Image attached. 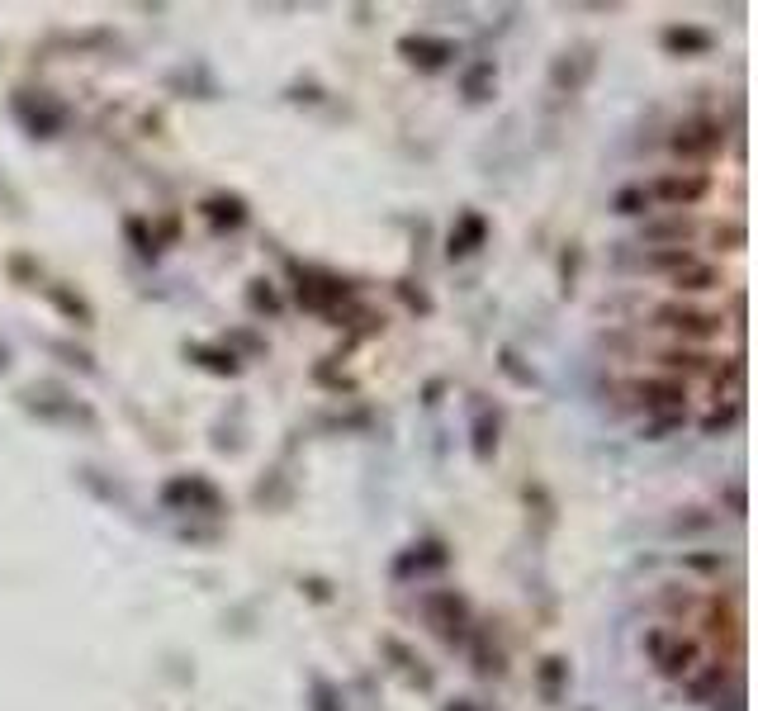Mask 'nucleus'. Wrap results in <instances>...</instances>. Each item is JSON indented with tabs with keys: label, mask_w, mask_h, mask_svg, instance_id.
<instances>
[{
	"label": "nucleus",
	"mask_w": 758,
	"mask_h": 711,
	"mask_svg": "<svg viewBox=\"0 0 758 711\" xmlns=\"http://www.w3.org/2000/svg\"><path fill=\"white\" fill-rule=\"evenodd\" d=\"M711 237L721 242L725 252H740V247H744V223H716V228H711Z\"/></svg>",
	"instance_id": "33"
},
{
	"label": "nucleus",
	"mask_w": 758,
	"mask_h": 711,
	"mask_svg": "<svg viewBox=\"0 0 758 711\" xmlns=\"http://www.w3.org/2000/svg\"><path fill=\"white\" fill-rule=\"evenodd\" d=\"M24 408L38 413L43 422H57V427H86V432L95 427L91 408H86V403H76L72 394H67V389H57V384H34V389H24Z\"/></svg>",
	"instance_id": "3"
},
{
	"label": "nucleus",
	"mask_w": 758,
	"mask_h": 711,
	"mask_svg": "<svg viewBox=\"0 0 758 711\" xmlns=\"http://www.w3.org/2000/svg\"><path fill=\"white\" fill-rule=\"evenodd\" d=\"M10 110H15V119L24 124V133L29 138H57L62 128H67V105L62 100H53L48 91H19L15 100H10Z\"/></svg>",
	"instance_id": "6"
},
{
	"label": "nucleus",
	"mask_w": 758,
	"mask_h": 711,
	"mask_svg": "<svg viewBox=\"0 0 758 711\" xmlns=\"http://www.w3.org/2000/svg\"><path fill=\"white\" fill-rule=\"evenodd\" d=\"M185 356L199 365V370H209V375H242V356H237L233 347H209V342H190L185 347Z\"/></svg>",
	"instance_id": "20"
},
{
	"label": "nucleus",
	"mask_w": 758,
	"mask_h": 711,
	"mask_svg": "<svg viewBox=\"0 0 758 711\" xmlns=\"http://www.w3.org/2000/svg\"><path fill=\"white\" fill-rule=\"evenodd\" d=\"M422 617H427V626H432L446 645H460V640L470 636V602H465V593H455V588H432V593L422 598Z\"/></svg>",
	"instance_id": "2"
},
{
	"label": "nucleus",
	"mask_w": 758,
	"mask_h": 711,
	"mask_svg": "<svg viewBox=\"0 0 758 711\" xmlns=\"http://www.w3.org/2000/svg\"><path fill=\"white\" fill-rule=\"evenodd\" d=\"M0 370H10V351L0 347Z\"/></svg>",
	"instance_id": "40"
},
{
	"label": "nucleus",
	"mask_w": 758,
	"mask_h": 711,
	"mask_svg": "<svg viewBox=\"0 0 758 711\" xmlns=\"http://www.w3.org/2000/svg\"><path fill=\"white\" fill-rule=\"evenodd\" d=\"M493 86H498V67H493V62H474L470 72L460 76V95H465L470 105L488 100V95H493Z\"/></svg>",
	"instance_id": "22"
},
{
	"label": "nucleus",
	"mask_w": 758,
	"mask_h": 711,
	"mask_svg": "<svg viewBox=\"0 0 758 711\" xmlns=\"http://www.w3.org/2000/svg\"><path fill=\"white\" fill-rule=\"evenodd\" d=\"M536 683H541V697H545V702H560L564 688H569V659H560V655L541 659V669H536Z\"/></svg>",
	"instance_id": "23"
},
{
	"label": "nucleus",
	"mask_w": 758,
	"mask_h": 711,
	"mask_svg": "<svg viewBox=\"0 0 758 711\" xmlns=\"http://www.w3.org/2000/svg\"><path fill=\"white\" fill-rule=\"evenodd\" d=\"M597 72V57L593 48H574V53H564L560 62H555V72H550V81H555V91L564 95H578L583 86H588V76Z\"/></svg>",
	"instance_id": "11"
},
{
	"label": "nucleus",
	"mask_w": 758,
	"mask_h": 711,
	"mask_svg": "<svg viewBox=\"0 0 758 711\" xmlns=\"http://www.w3.org/2000/svg\"><path fill=\"white\" fill-rule=\"evenodd\" d=\"M398 294L408 299V309H417V313H432V299H427V294H422V290H413V285H398Z\"/></svg>",
	"instance_id": "36"
},
{
	"label": "nucleus",
	"mask_w": 758,
	"mask_h": 711,
	"mask_svg": "<svg viewBox=\"0 0 758 711\" xmlns=\"http://www.w3.org/2000/svg\"><path fill=\"white\" fill-rule=\"evenodd\" d=\"M124 237L133 242V252H138V256H157V252H162L157 233H152L143 219H124Z\"/></svg>",
	"instance_id": "29"
},
{
	"label": "nucleus",
	"mask_w": 758,
	"mask_h": 711,
	"mask_svg": "<svg viewBox=\"0 0 758 711\" xmlns=\"http://www.w3.org/2000/svg\"><path fill=\"white\" fill-rule=\"evenodd\" d=\"M162 508L209 512V517H218V512H223V493H218L214 479H204V474H176V479H166L162 484Z\"/></svg>",
	"instance_id": "7"
},
{
	"label": "nucleus",
	"mask_w": 758,
	"mask_h": 711,
	"mask_svg": "<svg viewBox=\"0 0 758 711\" xmlns=\"http://www.w3.org/2000/svg\"><path fill=\"white\" fill-rule=\"evenodd\" d=\"M313 711H346L342 693H337L327 678H313Z\"/></svg>",
	"instance_id": "32"
},
{
	"label": "nucleus",
	"mask_w": 758,
	"mask_h": 711,
	"mask_svg": "<svg viewBox=\"0 0 758 711\" xmlns=\"http://www.w3.org/2000/svg\"><path fill=\"white\" fill-rule=\"evenodd\" d=\"M650 190L645 185H626V190H616V200H612V209L616 214H645L650 209Z\"/></svg>",
	"instance_id": "31"
},
{
	"label": "nucleus",
	"mask_w": 758,
	"mask_h": 711,
	"mask_svg": "<svg viewBox=\"0 0 758 711\" xmlns=\"http://www.w3.org/2000/svg\"><path fill=\"white\" fill-rule=\"evenodd\" d=\"M503 370L517 384H536V375H531V370H522V361H517V351H512V347H503Z\"/></svg>",
	"instance_id": "35"
},
{
	"label": "nucleus",
	"mask_w": 758,
	"mask_h": 711,
	"mask_svg": "<svg viewBox=\"0 0 758 711\" xmlns=\"http://www.w3.org/2000/svg\"><path fill=\"white\" fill-rule=\"evenodd\" d=\"M668 285H673V290H678V294H706V290H721V285H725V275L716 271L711 261H702V256H697V261H687L683 271H673V275H668Z\"/></svg>",
	"instance_id": "16"
},
{
	"label": "nucleus",
	"mask_w": 758,
	"mask_h": 711,
	"mask_svg": "<svg viewBox=\"0 0 758 711\" xmlns=\"http://www.w3.org/2000/svg\"><path fill=\"white\" fill-rule=\"evenodd\" d=\"M199 214L214 223L218 233L223 228H242V223L252 219V209H247V200L242 195H228V190H218V195H209V200L199 204Z\"/></svg>",
	"instance_id": "15"
},
{
	"label": "nucleus",
	"mask_w": 758,
	"mask_h": 711,
	"mask_svg": "<svg viewBox=\"0 0 758 711\" xmlns=\"http://www.w3.org/2000/svg\"><path fill=\"white\" fill-rule=\"evenodd\" d=\"M635 399L645 403V413H659V418H683L687 389L678 380H640V384H635Z\"/></svg>",
	"instance_id": "10"
},
{
	"label": "nucleus",
	"mask_w": 758,
	"mask_h": 711,
	"mask_svg": "<svg viewBox=\"0 0 758 711\" xmlns=\"http://www.w3.org/2000/svg\"><path fill=\"white\" fill-rule=\"evenodd\" d=\"M725 678H730V664H725V659H711L706 669H692V674H687V697H692V702H721Z\"/></svg>",
	"instance_id": "19"
},
{
	"label": "nucleus",
	"mask_w": 758,
	"mask_h": 711,
	"mask_svg": "<svg viewBox=\"0 0 758 711\" xmlns=\"http://www.w3.org/2000/svg\"><path fill=\"white\" fill-rule=\"evenodd\" d=\"M446 565H451V550L441 546V541H417V546H408L394 560V574L408 579V574H436V569H446Z\"/></svg>",
	"instance_id": "12"
},
{
	"label": "nucleus",
	"mask_w": 758,
	"mask_h": 711,
	"mask_svg": "<svg viewBox=\"0 0 758 711\" xmlns=\"http://www.w3.org/2000/svg\"><path fill=\"white\" fill-rule=\"evenodd\" d=\"M650 190V200L668 204L673 214H683V209H692V204H702L706 195H711V176L706 171H692V176H659L654 185H645Z\"/></svg>",
	"instance_id": "8"
},
{
	"label": "nucleus",
	"mask_w": 758,
	"mask_h": 711,
	"mask_svg": "<svg viewBox=\"0 0 758 711\" xmlns=\"http://www.w3.org/2000/svg\"><path fill=\"white\" fill-rule=\"evenodd\" d=\"M308 593H313V598H318V602H327V598H332V593H327V584H323V579H308Z\"/></svg>",
	"instance_id": "38"
},
{
	"label": "nucleus",
	"mask_w": 758,
	"mask_h": 711,
	"mask_svg": "<svg viewBox=\"0 0 758 711\" xmlns=\"http://www.w3.org/2000/svg\"><path fill=\"white\" fill-rule=\"evenodd\" d=\"M687 261H697V252H692V247H654V252H645V271L673 275V271H683Z\"/></svg>",
	"instance_id": "25"
},
{
	"label": "nucleus",
	"mask_w": 758,
	"mask_h": 711,
	"mask_svg": "<svg viewBox=\"0 0 758 711\" xmlns=\"http://www.w3.org/2000/svg\"><path fill=\"white\" fill-rule=\"evenodd\" d=\"M247 304H252L256 313H271V318H275V313H280V309H285V304H280V294H275V285H271V280H252V285H247Z\"/></svg>",
	"instance_id": "30"
},
{
	"label": "nucleus",
	"mask_w": 758,
	"mask_h": 711,
	"mask_svg": "<svg viewBox=\"0 0 758 711\" xmlns=\"http://www.w3.org/2000/svg\"><path fill=\"white\" fill-rule=\"evenodd\" d=\"M659 43H664L673 57H706L716 48V34H711V29H697V24H668L664 34H659Z\"/></svg>",
	"instance_id": "13"
},
{
	"label": "nucleus",
	"mask_w": 758,
	"mask_h": 711,
	"mask_svg": "<svg viewBox=\"0 0 758 711\" xmlns=\"http://www.w3.org/2000/svg\"><path fill=\"white\" fill-rule=\"evenodd\" d=\"M384 655L394 659V664H398V674H408V678H413V683H417V688H432V669H427V664H422V659H417L413 650L403 645V640L384 636Z\"/></svg>",
	"instance_id": "21"
},
{
	"label": "nucleus",
	"mask_w": 758,
	"mask_h": 711,
	"mask_svg": "<svg viewBox=\"0 0 758 711\" xmlns=\"http://www.w3.org/2000/svg\"><path fill=\"white\" fill-rule=\"evenodd\" d=\"M484 237H488V219L484 214H474V209H465L460 219H455L451 237H446V256L451 261H460V256H470L484 247Z\"/></svg>",
	"instance_id": "14"
},
{
	"label": "nucleus",
	"mask_w": 758,
	"mask_h": 711,
	"mask_svg": "<svg viewBox=\"0 0 758 711\" xmlns=\"http://www.w3.org/2000/svg\"><path fill=\"white\" fill-rule=\"evenodd\" d=\"M725 143H730V133H725L721 119H687V124L673 128V138H668V147L683 157V162H711L716 152H725Z\"/></svg>",
	"instance_id": "5"
},
{
	"label": "nucleus",
	"mask_w": 758,
	"mask_h": 711,
	"mask_svg": "<svg viewBox=\"0 0 758 711\" xmlns=\"http://www.w3.org/2000/svg\"><path fill=\"white\" fill-rule=\"evenodd\" d=\"M398 57H408L422 72H441L460 57V43L455 38H432V34H403L398 38Z\"/></svg>",
	"instance_id": "9"
},
{
	"label": "nucleus",
	"mask_w": 758,
	"mask_h": 711,
	"mask_svg": "<svg viewBox=\"0 0 758 711\" xmlns=\"http://www.w3.org/2000/svg\"><path fill=\"white\" fill-rule=\"evenodd\" d=\"M640 237L650 242V247H687L692 237H697V223L683 219V214H673V219H654L640 228Z\"/></svg>",
	"instance_id": "18"
},
{
	"label": "nucleus",
	"mask_w": 758,
	"mask_h": 711,
	"mask_svg": "<svg viewBox=\"0 0 758 711\" xmlns=\"http://www.w3.org/2000/svg\"><path fill=\"white\" fill-rule=\"evenodd\" d=\"M654 328L673 332L683 342H711V337H721L725 318L716 309H697V304H659L654 309Z\"/></svg>",
	"instance_id": "4"
},
{
	"label": "nucleus",
	"mask_w": 758,
	"mask_h": 711,
	"mask_svg": "<svg viewBox=\"0 0 758 711\" xmlns=\"http://www.w3.org/2000/svg\"><path fill=\"white\" fill-rule=\"evenodd\" d=\"M493 451H498V418H493V413H479V418H474V460L488 465Z\"/></svg>",
	"instance_id": "26"
},
{
	"label": "nucleus",
	"mask_w": 758,
	"mask_h": 711,
	"mask_svg": "<svg viewBox=\"0 0 758 711\" xmlns=\"http://www.w3.org/2000/svg\"><path fill=\"white\" fill-rule=\"evenodd\" d=\"M735 422H740V399H725L702 418V432L706 437H721V432H730Z\"/></svg>",
	"instance_id": "28"
},
{
	"label": "nucleus",
	"mask_w": 758,
	"mask_h": 711,
	"mask_svg": "<svg viewBox=\"0 0 758 711\" xmlns=\"http://www.w3.org/2000/svg\"><path fill=\"white\" fill-rule=\"evenodd\" d=\"M645 650H650L654 669L664 678H687L697 664H702V645L692 636H683V631H668V626H654V631H645Z\"/></svg>",
	"instance_id": "1"
},
{
	"label": "nucleus",
	"mask_w": 758,
	"mask_h": 711,
	"mask_svg": "<svg viewBox=\"0 0 758 711\" xmlns=\"http://www.w3.org/2000/svg\"><path fill=\"white\" fill-rule=\"evenodd\" d=\"M654 361L664 365V370H711V365H716V356L692 351V347H668V351H659Z\"/></svg>",
	"instance_id": "24"
},
{
	"label": "nucleus",
	"mask_w": 758,
	"mask_h": 711,
	"mask_svg": "<svg viewBox=\"0 0 758 711\" xmlns=\"http://www.w3.org/2000/svg\"><path fill=\"white\" fill-rule=\"evenodd\" d=\"M474 674H479V678H498V674H503V655L488 645V631H474Z\"/></svg>",
	"instance_id": "27"
},
{
	"label": "nucleus",
	"mask_w": 758,
	"mask_h": 711,
	"mask_svg": "<svg viewBox=\"0 0 758 711\" xmlns=\"http://www.w3.org/2000/svg\"><path fill=\"white\" fill-rule=\"evenodd\" d=\"M446 711H484V707H474L470 697H455V702H451V707H446Z\"/></svg>",
	"instance_id": "39"
},
{
	"label": "nucleus",
	"mask_w": 758,
	"mask_h": 711,
	"mask_svg": "<svg viewBox=\"0 0 758 711\" xmlns=\"http://www.w3.org/2000/svg\"><path fill=\"white\" fill-rule=\"evenodd\" d=\"M53 351H57V356H67V365H76V370H95V361H91V351H81V347H72V342H53Z\"/></svg>",
	"instance_id": "34"
},
{
	"label": "nucleus",
	"mask_w": 758,
	"mask_h": 711,
	"mask_svg": "<svg viewBox=\"0 0 758 711\" xmlns=\"http://www.w3.org/2000/svg\"><path fill=\"white\" fill-rule=\"evenodd\" d=\"M43 294L53 299V309L67 318V323H76V328H95V309L86 294H76L72 285H43Z\"/></svg>",
	"instance_id": "17"
},
{
	"label": "nucleus",
	"mask_w": 758,
	"mask_h": 711,
	"mask_svg": "<svg viewBox=\"0 0 758 711\" xmlns=\"http://www.w3.org/2000/svg\"><path fill=\"white\" fill-rule=\"evenodd\" d=\"M10 271H15L19 280H29V275H34V266H29V256H15V261H10Z\"/></svg>",
	"instance_id": "37"
}]
</instances>
